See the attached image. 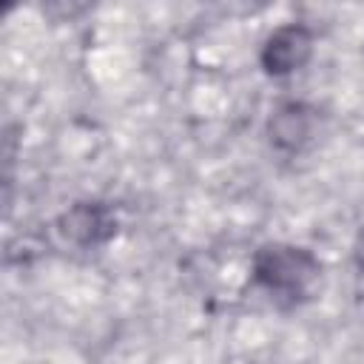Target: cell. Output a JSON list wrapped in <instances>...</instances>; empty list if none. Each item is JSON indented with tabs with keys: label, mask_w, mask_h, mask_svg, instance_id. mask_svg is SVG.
<instances>
[{
	"label": "cell",
	"mask_w": 364,
	"mask_h": 364,
	"mask_svg": "<svg viewBox=\"0 0 364 364\" xmlns=\"http://www.w3.org/2000/svg\"><path fill=\"white\" fill-rule=\"evenodd\" d=\"M318 259L296 245H264L253 256V279L279 299H301L318 282Z\"/></svg>",
	"instance_id": "cell-1"
},
{
	"label": "cell",
	"mask_w": 364,
	"mask_h": 364,
	"mask_svg": "<svg viewBox=\"0 0 364 364\" xmlns=\"http://www.w3.org/2000/svg\"><path fill=\"white\" fill-rule=\"evenodd\" d=\"M313 54V34L301 23L279 26L262 46V65L273 77H284L299 71Z\"/></svg>",
	"instance_id": "cell-2"
},
{
	"label": "cell",
	"mask_w": 364,
	"mask_h": 364,
	"mask_svg": "<svg viewBox=\"0 0 364 364\" xmlns=\"http://www.w3.org/2000/svg\"><path fill=\"white\" fill-rule=\"evenodd\" d=\"M57 228L71 245L94 247L117 233V216L102 202H77L57 219Z\"/></svg>",
	"instance_id": "cell-3"
},
{
	"label": "cell",
	"mask_w": 364,
	"mask_h": 364,
	"mask_svg": "<svg viewBox=\"0 0 364 364\" xmlns=\"http://www.w3.org/2000/svg\"><path fill=\"white\" fill-rule=\"evenodd\" d=\"M316 117L304 102H282L267 119V136L279 151H299L313 134Z\"/></svg>",
	"instance_id": "cell-4"
}]
</instances>
